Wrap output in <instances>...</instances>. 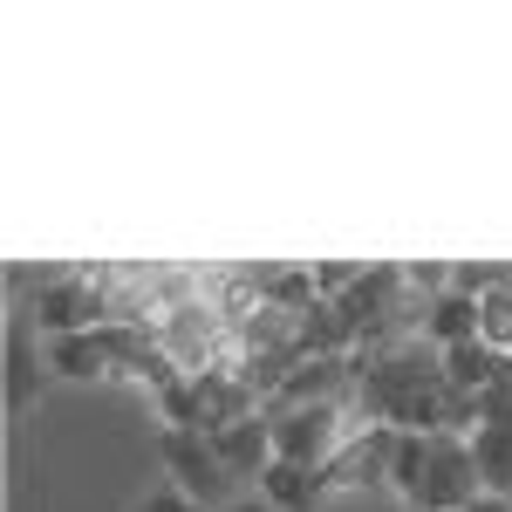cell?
Masks as SVG:
<instances>
[{"label":"cell","mask_w":512,"mask_h":512,"mask_svg":"<svg viewBox=\"0 0 512 512\" xmlns=\"http://www.w3.org/2000/svg\"><path fill=\"white\" fill-rule=\"evenodd\" d=\"M158 458H164V472H171V485L192 492L198 506H212V512L233 506V499H226L233 472L219 465V451H212V437H205V431H158Z\"/></svg>","instance_id":"1"},{"label":"cell","mask_w":512,"mask_h":512,"mask_svg":"<svg viewBox=\"0 0 512 512\" xmlns=\"http://www.w3.org/2000/svg\"><path fill=\"white\" fill-rule=\"evenodd\" d=\"M485 492L478 485V458H472V437H431V465H424V492H417V512H465Z\"/></svg>","instance_id":"2"},{"label":"cell","mask_w":512,"mask_h":512,"mask_svg":"<svg viewBox=\"0 0 512 512\" xmlns=\"http://www.w3.org/2000/svg\"><path fill=\"white\" fill-rule=\"evenodd\" d=\"M35 321H41L48 342H55V335H82V328H103V321H110V294L82 274V267H69L48 294H35Z\"/></svg>","instance_id":"3"},{"label":"cell","mask_w":512,"mask_h":512,"mask_svg":"<svg viewBox=\"0 0 512 512\" xmlns=\"http://www.w3.org/2000/svg\"><path fill=\"white\" fill-rule=\"evenodd\" d=\"M396 437L403 431H390V424H369V431L355 437L349 451L321 472V485L328 492H362V485H390V465H396Z\"/></svg>","instance_id":"4"},{"label":"cell","mask_w":512,"mask_h":512,"mask_svg":"<svg viewBox=\"0 0 512 512\" xmlns=\"http://www.w3.org/2000/svg\"><path fill=\"white\" fill-rule=\"evenodd\" d=\"M192 396H198V431L219 437L226 424H246V417H267L260 396L246 390L239 369H212V376H192Z\"/></svg>","instance_id":"5"},{"label":"cell","mask_w":512,"mask_h":512,"mask_svg":"<svg viewBox=\"0 0 512 512\" xmlns=\"http://www.w3.org/2000/svg\"><path fill=\"white\" fill-rule=\"evenodd\" d=\"M212 451H219V465H226L233 478H253V485H260V472L274 465V424H267V417L226 424V431L212 437Z\"/></svg>","instance_id":"6"},{"label":"cell","mask_w":512,"mask_h":512,"mask_svg":"<svg viewBox=\"0 0 512 512\" xmlns=\"http://www.w3.org/2000/svg\"><path fill=\"white\" fill-rule=\"evenodd\" d=\"M48 369L55 376H69V383H96V376H117V362H110V335L103 328H82V335H55L48 342Z\"/></svg>","instance_id":"7"},{"label":"cell","mask_w":512,"mask_h":512,"mask_svg":"<svg viewBox=\"0 0 512 512\" xmlns=\"http://www.w3.org/2000/svg\"><path fill=\"white\" fill-rule=\"evenodd\" d=\"M260 499H267L274 512H315L321 499H328V485H321V472H308V465L274 458V465L260 472Z\"/></svg>","instance_id":"8"},{"label":"cell","mask_w":512,"mask_h":512,"mask_svg":"<svg viewBox=\"0 0 512 512\" xmlns=\"http://www.w3.org/2000/svg\"><path fill=\"white\" fill-rule=\"evenodd\" d=\"M424 335H431L437 349H458V342H478V294H437L431 308H424Z\"/></svg>","instance_id":"9"},{"label":"cell","mask_w":512,"mask_h":512,"mask_svg":"<svg viewBox=\"0 0 512 512\" xmlns=\"http://www.w3.org/2000/svg\"><path fill=\"white\" fill-rule=\"evenodd\" d=\"M499 362H506V355H492L485 342H458V349H444V383H451L458 396H478L492 376H499Z\"/></svg>","instance_id":"10"},{"label":"cell","mask_w":512,"mask_h":512,"mask_svg":"<svg viewBox=\"0 0 512 512\" xmlns=\"http://www.w3.org/2000/svg\"><path fill=\"white\" fill-rule=\"evenodd\" d=\"M478 342L492 355H512V280L506 274L478 294Z\"/></svg>","instance_id":"11"},{"label":"cell","mask_w":512,"mask_h":512,"mask_svg":"<svg viewBox=\"0 0 512 512\" xmlns=\"http://www.w3.org/2000/svg\"><path fill=\"white\" fill-rule=\"evenodd\" d=\"M472 458H478V485L499 492V499H512V431H478Z\"/></svg>","instance_id":"12"},{"label":"cell","mask_w":512,"mask_h":512,"mask_svg":"<svg viewBox=\"0 0 512 512\" xmlns=\"http://www.w3.org/2000/svg\"><path fill=\"white\" fill-rule=\"evenodd\" d=\"M424 465H431V437H396V465H390V492L417 506L424 492Z\"/></svg>","instance_id":"13"},{"label":"cell","mask_w":512,"mask_h":512,"mask_svg":"<svg viewBox=\"0 0 512 512\" xmlns=\"http://www.w3.org/2000/svg\"><path fill=\"white\" fill-rule=\"evenodd\" d=\"M35 383H41L35 342H28V335H14V349H7V410H28V403H35Z\"/></svg>","instance_id":"14"},{"label":"cell","mask_w":512,"mask_h":512,"mask_svg":"<svg viewBox=\"0 0 512 512\" xmlns=\"http://www.w3.org/2000/svg\"><path fill=\"white\" fill-rule=\"evenodd\" d=\"M478 431H512V355L499 362V376L478 390Z\"/></svg>","instance_id":"15"},{"label":"cell","mask_w":512,"mask_h":512,"mask_svg":"<svg viewBox=\"0 0 512 512\" xmlns=\"http://www.w3.org/2000/svg\"><path fill=\"white\" fill-rule=\"evenodd\" d=\"M355 280H362V267H355V260H328V267H315V294H321V301H342Z\"/></svg>","instance_id":"16"},{"label":"cell","mask_w":512,"mask_h":512,"mask_svg":"<svg viewBox=\"0 0 512 512\" xmlns=\"http://www.w3.org/2000/svg\"><path fill=\"white\" fill-rule=\"evenodd\" d=\"M137 512H212V506H198L192 492H178V485H158V492H151Z\"/></svg>","instance_id":"17"},{"label":"cell","mask_w":512,"mask_h":512,"mask_svg":"<svg viewBox=\"0 0 512 512\" xmlns=\"http://www.w3.org/2000/svg\"><path fill=\"white\" fill-rule=\"evenodd\" d=\"M465 512H512V499H499V492H478Z\"/></svg>","instance_id":"18"},{"label":"cell","mask_w":512,"mask_h":512,"mask_svg":"<svg viewBox=\"0 0 512 512\" xmlns=\"http://www.w3.org/2000/svg\"><path fill=\"white\" fill-rule=\"evenodd\" d=\"M226 512H274V506H267V499H233Z\"/></svg>","instance_id":"19"}]
</instances>
